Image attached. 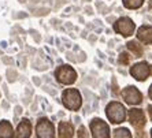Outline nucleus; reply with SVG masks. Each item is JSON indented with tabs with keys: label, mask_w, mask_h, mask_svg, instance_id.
<instances>
[{
	"label": "nucleus",
	"mask_w": 152,
	"mask_h": 138,
	"mask_svg": "<svg viewBox=\"0 0 152 138\" xmlns=\"http://www.w3.org/2000/svg\"><path fill=\"white\" fill-rule=\"evenodd\" d=\"M107 116H108V119L113 123H121L126 118V111H125L122 104L117 103V101H113L107 107Z\"/></svg>",
	"instance_id": "obj_1"
},
{
	"label": "nucleus",
	"mask_w": 152,
	"mask_h": 138,
	"mask_svg": "<svg viewBox=\"0 0 152 138\" xmlns=\"http://www.w3.org/2000/svg\"><path fill=\"white\" fill-rule=\"evenodd\" d=\"M63 104L69 110H78L81 105V96L75 89H67L63 93Z\"/></svg>",
	"instance_id": "obj_2"
},
{
	"label": "nucleus",
	"mask_w": 152,
	"mask_h": 138,
	"mask_svg": "<svg viewBox=\"0 0 152 138\" xmlns=\"http://www.w3.org/2000/svg\"><path fill=\"white\" fill-rule=\"evenodd\" d=\"M91 129H92L93 138H110V129L106 122L100 119H93L91 122Z\"/></svg>",
	"instance_id": "obj_3"
},
{
	"label": "nucleus",
	"mask_w": 152,
	"mask_h": 138,
	"mask_svg": "<svg viewBox=\"0 0 152 138\" xmlns=\"http://www.w3.org/2000/svg\"><path fill=\"white\" fill-rule=\"evenodd\" d=\"M56 77L59 82L70 85V84H73L75 81V71L71 67H69V66H62V67H59L56 70Z\"/></svg>",
	"instance_id": "obj_4"
},
{
	"label": "nucleus",
	"mask_w": 152,
	"mask_h": 138,
	"mask_svg": "<svg viewBox=\"0 0 152 138\" xmlns=\"http://www.w3.org/2000/svg\"><path fill=\"white\" fill-rule=\"evenodd\" d=\"M37 137L39 138H55L53 127L48 119H40L37 123Z\"/></svg>",
	"instance_id": "obj_5"
},
{
	"label": "nucleus",
	"mask_w": 152,
	"mask_h": 138,
	"mask_svg": "<svg viewBox=\"0 0 152 138\" xmlns=\"http://www.w3.org/2000/svg\"><path fill=\"white\" fill-rule=\"evenodd\" d=\"M115 30L119 32L122 36H130L134 30V23L129 19V18H121L119 21L115 23Z\"/></svg>",
	"instance_id": "obj_6"
},
{
	"label": "nucleus",
	"mask_w": 152,
	"mask_h": 138,
	"mask_svg": "<svg viewBox=\"0 0 152 138\" xmlns=\"http://www.w3.org/2000/svg\"><path fill=\"white\" fill-rule=\"evenodd\" d=\"M122 96H124L125 101L127 104H140L141 103V93L138 92L134 86H129L122 92Z\"/></svg>",
	"instance_id": "obj_7"
},
{
	"label": "nucleus",
	"mask_w": 152,
	"mask_h": 138,
	"mask_svg": "<svg viewBox=\"0 0 152 138\" xmlns=\"http://www.w3.org/2000/svg\"><path fill=\"white\" fill-rule=\"evenodd\" d=\"M130 74L133 75L136 79H138V81H144V79H147V77L149 75V66L147 63H144V62L137 63L132 67Z\"/></svg>",
	"instance_id": "obj_8"
},
{
	"label": "nucleus",
	"mask_w": 152,
	"mask_h": 138,
	"mask_svg": "<svg viewBox=\"0 0 152 138\" xmlns=\"http://www.w3.org/2000/svg\"><path fill=\"white\" fill-rule=\"evenodd\" d=\"M129 115V119H130V123L133 126H142L145 123V118H144V112L141 110H137V108H133L127 112Z\"/></svg>",
	"instance_id": "obj_9"
},
{
	"label": "nucleus",
	"mask_w": 152,
	"mask_h": 138,
	"mask_svg": "<svg viewBox=\"0 0 152 138\" xmlns=\"http://www.w3.org/2000/svg\"><path fill=\"white\" fill-rule=\"evenodd\" d=\"M137 38L147 44L152 43V28L151 26H141V28L138 29Z\"/></svg>",
	"instance_id": "obj_10"
},
{
	"label": "nucleus",
	"mask_w": 152,
	"mask_h": 138,
	"mask_svg": "<svg viewBox=\"0 0 152 138\" xmlns=\"http://www.w3.org/2000/svg\"><path fill=\"white\" fill-rule=\"evenodd\" d=\"M18 138H30V123L23 119L18 126Z\"/></svg>",
	"instance_id": "obj_11"
},
{
	"label": "nucleus",
	"mask_w": 152,
	"mask_h": 138,
	"mask_svg": "<svg viewBox=\"0 0 152 138\" xmlns=\"http://www.w3.org/2000/svg\"><path fill=\"white\" fill-rule=\"evenodd\" d=\"M59 137L60 138H73V126L67 122L59 124Z\"/></svg>",
	"instance_id": "obj_12"
},
{
	"label": "nucleus",
	"mask_w": 152,
	"mask_h": 138,
	"mask_svg": "<svg viewBox=\"0 0 152 138\" xmlns=\"http://www.w3.org/2000/svg\"><path fill=\"white\" fill-rule=\"evenodd\" d=\"M0 138H12V127L6 121L0 123Z\"/></svg>",
	"instance_id": "obj_13"
},
{
	"label": "nucleus",
	"mask_w": 152,
	"mask_h": 138,
	"mask_svg": "<svg viewBox=\"0 0 152 138\" xmlns=\"http://www.w3.org/2000/svg\"><path fill=\"white\" fill-rule=\"evenodd\" d=\"M114 138H132V135L127 129H118L114 133Z\"/></svg>",
	"instance_id": "obj_14"
},
{
	"label": "nucleus",
	"mask_w": 152,
	"mask_h": 138,
	"mask_svg": "<svg viewBox=\"0 0 152 138\" xmlns=\"http://www.w3.org/2000/svg\"><path fill=\"white\" fill-rule=\"evenodd\" d=\"M124 4L127 8H138L142 4V0H124Z\"/></svg>",
	"instance_id": "obj_15"
},
{
	"label": "nucleus",
	"mask_w": 152,
	"mask_h": 138,
	"mask_svg": "<svg viewBox=\"0 0 152 138\" xmlns=\"http://www.w3.org/2000/svg\"><path fill=\"white\" fill-rule=\"evenodd\" d=\"M127 48H129V49H132V51H134L136 55H140V53H141V48H140V46H138L136 43H133V41L127 44Z\"/></svg>",
	"instance_id": "obj_16"
},
{
	"label": "nucleus",
	"mask_w": 152,
	"mask_h": 138,
	"mask_svg": "<svg viewBox=\"0 0 152 138\" xmlns=\"http://www.w3.org/2000/svg\"><path fill=\"white\" fill-rule=\"evenodd\" d=\"M78 138H88V133H86L85 127H80V131H78Z\"/></svg>",
	"instance_id": "obj_17"
},
{
	"label": "nucleus",
	"mask_w": 152,
	"mask_h": 138,
	"mask_svg": "<svg viewBox=\"0 0 152 138\" xmlns=\"http://www.w3.org/2000/svg\"><path fill=\"white\" fill-rule=\"evenodd\" d=\"M121 55H122V56H121V60L124 62V63H126V62L129 60V59H126V56H125V55H126V53H121Z\"/></svg>",
	"instance_id": "obj_18"
},
{
	"label": "nucleus",
	"mask_w": 152,
	"mask_h": 138,
	"mask_svg": "<svg viewBox=\"0 0 152 138\" xmlns=\"http://www.w3.org/2000/svg\"><path fill=\"white\" fill-rule=\"evenodd\" d=\"M148 94H149V97L152 99V85H151V88H149V92H148Z\"/></svg>",
	"instance_id": "obj_19"
},
{
	"label": "nucleus",
	"mask_w": 152,
	"mask_h": 138,
	"mask_svg": "<svg viewBox=\"0 0 152 138\" xmlns=\"http://www.w3.org/2000/svg\"><path fill=\"white\" fill-rule=\"evenodd\" d=\"M148 110H149V116H151V119H152V105H151V107H149Z\"/></svg>",
	"instance_id": "obj_20"
},
{
	"label": "nucleus",
	"mask_w": 152,
	"mask_h": 138,
	"mask_svg": "<svg viewBox=\"0 0 152 138\" xmlns=\"http://www.w3.org/2000/svg\"><path fill=\"white\" fill-rule=\"evenodd\" d=\"M151 137H152V130H151Z\"/></svg>",
	"instance_id": "obj_21"
}]
</instances>
